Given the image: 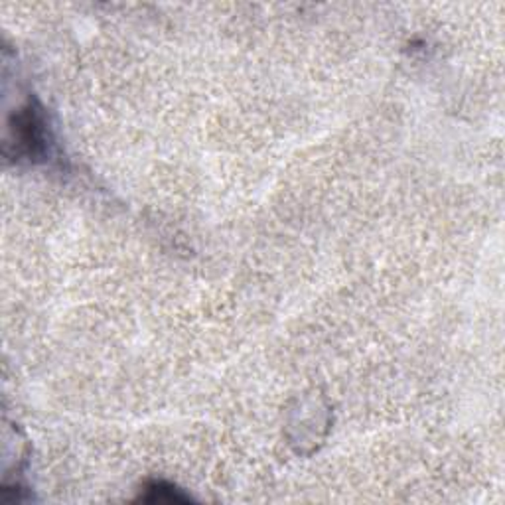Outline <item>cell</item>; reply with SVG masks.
I'll return each instance as SVG.
<instances>
[{
    "mask_svg": "<svg viewBox=\"0 0 505 505\" xmlns=\"http://www.w3.org/2000/svg\"><path fill=\"white\" fill-rule=\"evenodd\" d=\"M144 501H168V504H178V501H188L186 496H182L176 488L172 486H166L164 482H154L146 488V496H144Z\"/></svg>",
    "mask_w": 505,
    "mask_h": 505,
    "instance_id": "6da1fadb",
    "label": "cell"
}]
</instances>
